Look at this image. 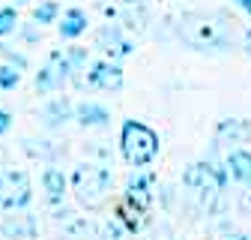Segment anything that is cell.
<instances>
[{
  "label": "cell",
  "instance_id": "cell-14",
  "mask_svg": "<svg viewBox=\"0 0 251 240\" xmlns=\"http://www.w3.org/2000/svg\"><path fill=\"white\" fill-rule=\"evenodd\" d=\"M114 216H120L123 222H126V228H129L132 234H138L147 222H150V210H144V207H138L135 201H129V198H120V204H117V213Z\"/></svg>",
  "mask_w": 251,
  "mask_h": 240
},
{
  "label": "cell",
  "instance_id": "cell-23",
  "mask_svg": "<svg viewBox=\"0 0 251 240\" xmlns=\"http://www.w3.org/2000/svg\"><path fill=\"white\" fill-rule=\"evenodd\" d=\"M0 57H3V63L15 66L18 72H24V69H27V57H24V54H18V51H9V45H0Z\"/></svg>",
  "mask_w": 251,
  "mask_h": 240
},
{
  "label": "cell",
  "instance_id": "cell-27",
  "mask_svg": "<svg viewBox=\"0 0 251 240\" xmlns=\"http://www.w3.org/2000/svg\"><path fill=\"white\" fill-rule=\"evenodd\" d=\"M233 3H236V6L248 15V18H251V0H233Z\"/></svg>",
  "mask_w": 251,
  "mask_h": 240
},
{
  "label": "cell",
  "instance_id": "cell-17",
  "mask_svg": "<svg viewBox=\"0 0 251 240\" xmlns=\"http://www.w3.org/2000/svg\"><path fill=\"white\" fill-rule=\"evenodd\" d=\"M63 84H66V78H63L51 63H45V66L36 72V90H39V93H57Z\"/></svg>",
  "mask_w": 251,
  "mask_h": 240
},
{
  "label": "cell",
  "instance_id": "cell-12",
  "mask_svg": "<svg viewBox=\"0 0 251 240\" xmlns=\"http://www.w3.org/2000/svg\"><path fill=\"white\" fill-rule=\"evenodd\" d=\"M225 168H227V177L236 180L242 186H251V150L245 147H233L227 159H225Z\"/></svg>",
  "mask_w": 251,
  "mask_h": 240
},
{
  "label": "cell",
  "instance_id": "cell-26",
  "mask_svg": "<svg viewBox=\"0 0 251 240\" xmlns=\"http://www.w3.org/2000/svg\"><path fill=\"white\" fill-rule=\"evenodd\" d=\"M239 207L245 210V213H251V186L242 192V198H239Z\"/></svg>",
  "mask_w": 251,
  "mask_h": 240
},
{
  "label": "cell",
  "instance_id": "cell-9",
  "mask_svg": "<svg viewBox=\"0 0 251 240\" xmlns=\"http://www.w3.org/2000/svg\"><path fill=\"white\" fill-rule=\"evenodd\" d=\"M251 138V123L242 117H227L215 126V144H225V147H239Z\"/></svg>",
  "mask_w": 251,
  "mask_h": 240
},
{
  "label": "cell",
  "instance_id": "cell-3",
  "mask_svg": "<svg viewBox=\"0 0 251 240\" xmlns=\"http://www.w3.org/2000/svg\"><path fill=\"white\" fill-rule=\"evenodd\" d=\"M120 153L132 168H147L159 156V135L141 120H123L120 129Z\"/></svg>",
  "mask_w": 251,
  "mask_h": 240
},
{
  "label": "cell",
  "instance_id": "cell-8",
  "mask_svg": "<svg viewBox=\"0 0 251 240\" xmlns=\"http://www.w3.org/2000/svg\"><path fill=\"white\" fill-rule=\"evenodd\" d=\"M152 186H155V174L144 171V168H135L129 174V180H126V192L123 195L129 198V201H135L138 207L150 210V204H152Z\"/></svg>",
  "mask_w": 251,
  "mask_h": 240
},
{
  "label": "cell",
  "instance_id": "cell-22",
  "mask_svg": "<svg viewBox=\"0 0 251 240\" xmlns=\"http://www.w3.org/2000/svg\"><path fill=\"white\" fill-rule=\"evenodd\" d=\"M21 84V72L9 63H0V90H15Z\"/></svg>",
  "mask_w": 251,
  "mask_h": 240
},
{
  "label": "cell",
  "instance_id": "cell-28",
  "mask_svg": "<svg viewBox=\"0 0 251 240\" xmlns=\"http://www.w3.org/2000/svg\"><path fill=\"white\" fill-rule=\"evenodd\" d=\"M227 240H251V234H245V231H236V234H227Z\"/></svg>",
  "mask_w": 251,
  "mask_h": 240
},
{
  "label": "cell",
  "instance_id": "cell-10",
  "mask_svg": "<svg viewBox=\"0 0 251 240\" xmlns=\"http://www.w3.org/2000/svg\"><path fill=\"white\" fill-rule=\"evenodd\" d=\"M36 228H39L36 219L30 213H18V210H15V216H6L3 222H0V234L9 237V240H33Z\"/></svg>",
  "mask_w": 251,
  "mask_h": 240
},
{
  "label": "cell",
  "instance_id": "cell-15",
  "mask_svg": "<svg viewBox=\"0 0 251 240\" xmlns=\"http://www.w3.org/2000/svg\"><path fill=\"white\" fill-rule=\"evenodd\" d=\"M87 12L84 9H66L63 12V18H60V24H57V30H60V36L63 39H78L81 33H87Z\"/></svg>",
  "mask_w": 251,
  "mask_h": 240
},
{
  "label": "cell",
  "instance_id": "cell-24",
  "mask_svg": "<svg viewBox=\"0 0 251 240\" xmlns=\"http://www.w3.org/2000/svg\"><path fill=\"white\" fill-rule=\"evenodd\" d=\"M39 24L33 21V24H18V30H21V39L24 42H39V30H36Z\"/></svg>",
  "mask_w": 251,
  "mask_h": 240
},
{
  "label": "cell",
  "instance_id": "cell-19",
  "mask_svg": "<svg viewBox=\"0 0 251 240\" xmlns=\"http://www.w3.org/2000/svg\"><path fill=\"white\" fill-rule=\"evenodd\" d=\"M24 150L33 159H51V156L60 153V147H54L51 141H24Z\"/></svg>",
  "mask_w": 251,
  "mask_h": 240
},
{
  "label": "cell",
  "instance_id": "cell-20",
  "mask_svg": "<svg viewBox=\"0 0 251 240\" xmlns=\"http://www.w3.org/2000/svg\"><path fill=\"white\" fill-rule=\"evenodd\" d=\"M57 15H60V6L54 3V0H45V3H39V6L33 9V21H36L39 27H42V24H54Z\"/></svg>",
  "mask_w": 251,
  "mask_h": 240
},
{
  "label": "cell",
  "instance_id": "cell-5",
  "mask_svg": "<svg viewBox=\"0 0 251 240\" xmlns=\"http://www.w3.org/2000/svg\"><path fill=\"white\" fill-rule=\"evenodd\" d=\"M84 72H87L84 84L93 87V90H102V93H117V90H123V69L114 60H93Z\"/></svg>",
  "mask_w": 251,
  "mask_h": 240
},
{
  "label": "cell",
  "instance_id": "cell-13",
  "mask_svg": "<svg viewBox=\"0 0 251 240\" xmlns=\"http://www.w3.org/2000/svg\"><path fill=\"white\" fill-rule=\"evenodd\" d=\"M72 114H75L72 102H69L66 96H57V99H51V102L42 108V123H45L48 129H60L63 123H69V120H72Z\"/></svg>",
  "mask_w": 251,
  "mask_h": 240
},
{
  "label": "cell",
  "instance_id": "cell-7",
  "mask_svg": "<svg viewBox=\"0 0 251 240\" xmlns=\"http://www.w3.org/2000/svg\"><path fill=\"white\" fill-rule=\"evenodd\" d=\"M0 177H3V210H24L30 204V198H33L27 174L9 168V171H3Z\"/></svg>",
  "mask_w": 251,
  "mask_h": 240
},
{
  "label": "cell",
  "instance_id": "cell-6",
  "mask_svg": "<svg viewBox=\"0 0 251 240\" xmlns=\"http://www.w3.org/2000/svg\"><path fill=\"white\" fill-rule=\"evenodd\" d=\"M96 48L105 54V60H123V57H132L135 51V42L123 33V30L117 24H105L99 27V33H96Z\"/></svg>",
  "mask_w": 251,
  "mask_h": 240
},
{
  "label": "cell",
  "instance_id": "cell-11",
  "mask_svg": "<svg viewBox=\"0 0 251 240\" xmlns=\"http://www.w3.org/2000/svg\"><path fill=\"white\" fill-rule=\"evenodd\" d=\"M72 120H78L84 129H102V126L111 123V111L99 102H78Z\"/></svg>",
  "mask_w": 251,
  "mask_h": 240
},
{
  "label": "cell",
  "instance_id": "cell-1",
  "mask_svg": "<svg viewBox=\"0 0 251 240\" xmlns=\"http://www.w3.org/2000/svg\"><path fill=\"white\" fill-rule=\"evenodd\" d=\"M230 24L222 12H185L176 24L179 39L198 51H222L230 42Z\"/></svg>",
  "mask_w": 251,
  "mask_h": 240
},
{
  "label": "cell",
  "instance_id": "cell-25",
  "mask_svg": "<svg viewBox=\"0 0 251 240\" xmlns=\"http://www.w3.org/2000/svg\"><path fill=\"white\" fill-rule=\"evenodd\" d=\"M9 129H12V114L0 108V138H3V135H6Z\"/></svg>",
  "mask_w": 251,
  "mask_h": 240
},
{
  "label": "cell",
  "instance_id": "cell-30",
  "mask_svg": "<svg viewBox=\"0 0 251 240\" xmlns=\"http://www.w3.org/2000/svg\"><path fill=\"white\" fill-rule=\"evenodd\" d=\"M0 210H3V177H0Z\"/></svg>",
  "mask_w": 251,
  "mask_h": 240
},
{
  "label": "cell",
  "instance_id": "cell-4",
  "mask_svg": "<svg viewBox=\"0 0 251 240\" xmlns=\"http://www.w3.org/2000/svg\"><path fill=\"white\" fill-rule=\"evenodd\" d=\"M227 168L225 165H218L212 159H203V162H195V165H188L185 174H182V186L192 192L201 204H212L218 195L225 192L227 186Z\"/></svg>",
  "mask_w": 251,
  "mask_h": 240
},
{
  "label": "cell",
  "instance_id": "cell-21",
  "mask_svg": "<svg viewBox=\"0 0 251 240\" xmlns=\"http://www.w3.org/2000/svg\"><path fill=\"white\" fill-rule=\"evenodd\" d=\"M15 30H18V12L12 6H3V9H0V39L15 33Z\"/></svg>",
  "mask_w": 251,
  "mask_h": 240
},
{
  "label": "cell",
  "instance_id": "cell-29",
  "mask_svg": "<svg viewBox=\"0 0 251 240\" xmlns=\"http://www.w3.org/2000/svg\"><path fill=\"white\" fill-rule=\"evenodd\" d=\"M242 39H245V51L251 54V30H245V36H242Z\"/></svg>",
  "mask_w": 251,
  "mask_h": 240
},
{
  "label": "cell",
  "instance_id": "cell-2",
  "mask_svg": "<svg viewBox=\"0 0 251 240\" xmlns=\"http://www.w3.org/2000/svg\"><path fill=\"white\" fill-rule=\"evenodd\" d=\"M111 186H114V174L105 165L84 162L72 171V192L78 204L87 210H102L111 198Z\"/></svg>",
  "mask_w": 251,
  "mask_h": 240
},
{
  "label": "cell",
  "instance_id": "cell-16",
  "mask_svg": "<svg viewBox=\"0 0 251 240\" xmlns=\"http://www.w3.org/2000/svg\"><path fill=\"white\" fill-rule=\"evenodd\" d=\"M42 186H45L48 201H51V204H60L63 195H66L69 180H66V174H63V168H54V165H51V168L42 171Z\"/></svg>",
  "mask_w": 251,
  "mask_h": 240
},
{
  "label": "cell",
  "instance_id": "cell-18",
  "mask_svg": "<svg viewBox=\"0 0 251 240\" xmlns=\"http://www.w3.org/2000/svg\"><path fill=\"white\" fill-rule=\"evenodd\" d=\"M135 234L126 228V222L120 219V216H111L105 225H102V231H99V240H132Z\"/></svg>",
  "mask_w": 251,
  "mask_h": 240
},
{
  "label": "cell",
  "instance_id": "cell-31",
  "mask_svg": "<svg viewBox=\"0 0 251 240\" xmlns=\"http://www.w3.org/2000/svg\"><path fill=\"white\" fill-rule=\"evenodd\" d=\"M15 3H27V0H15Z\"/></svg>",
  "mask_w": 251,
  "mask_h": 240
}]
</instances>
